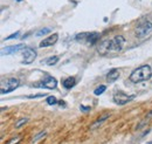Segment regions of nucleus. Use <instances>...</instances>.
<instances>
[{
	"mask_svg": "<svg viewBox=\"0 0 152 144\" xmlns=\"http://www.w3.org/2000/svg\"><path fill=\"white\" fill-rule=\"evenodd\" d=\"M152 76V69L151 66L149 65H143L141 67H138L137 69H134L132 73L130 74V81L133 83H139L143 81H147L150 80Z\"/></svg>",
	"mask_w": 152,
	"mask_h": 144,
	"instance_id": "1",
	"label": "nucleus"
},
{
	"mask_svg": "<svg viewBox=\"0 0 152 144\" xmlns=\"http://www.w3.org/2000/svg\"><path fill=\"white\" fill-rule=\"evenodd\" d=\"M19 86H20V81L18 79H15V77H9V79H6V80H3L1 83H0V93H1L3 95L12 93Z\"/></svg>",
	"mask_w": 152,
	"mask_h": 144,
	"instance_id": "2",
	"label": "nucleus"
},
{
	"mask_svg": "<svg viewBox=\"0 0 152 144\" xmlns=\"http://www.w3.org/2000/svg\"><path fill=\"white\" fill-rule=\"evenodd\" d=\"M134 33H136L134 35H136V37L138 39H141V40L147 38L149 35L152 33V22L151 21H145V22L138 25Z\"/></svg>",
	"mask_w": 152,
	"mask_h": 144,
	"instance_id": "3",
	"label": "nucleus"
},
{
	"mask_svg": "<svg viewBox=\"0 0 152 144\" xmlns=\"http://www.w3.org/2000/svg\"><path fill=\"white\" fill-rule=\"evenodd\" d=\"M134 97H136L134 95H128V94L123 93L122 90H118V92H116L113 94V102L116 104H118V105H124L128 102L132 101Z\"/></svg>",
	"mask_w": 152,
	"mask_h": 144,
	"instance_id": "4",
	"label": "nucleus"
},
{
	"mask_svg": "<svg viewBox=\"0 0 152 144\" xmlns=\"http://www.w3.org/2000/svg\"><path fill=\"white\" fill-rule=\"evenodd\" d=\"M36 55H38V54L35 52V49H33L30 47H25L24 52H22V56H24L22 63L30 65L32 62H34V60L36 59Z\"/></svg>",
	"mask_w": 152,
	"mask_h": 144,
	"instance_id": "5",
	"label": "nucleus"
},
{
	"mask_svg": "<svg viewBox=\"0 0 152 144\" xmlns=\"http://www.w3.org/2000/svg\"><path fill=\"white\" fill-rule=\"evenodd\" d=\"M125 45V39L122 35H116L115 38L110 39V50H122V48Z\"/></svg>",
	"mask_w": 152,
	"mask_h": 144,
	"instance_id": "6",
	"label": "nucleus"
},
{
	"mask_svg": "<svg viewBox=\"0 0 152 144\" xmlns=\"http://www.w3.org/2000/svg\"><path fill=\"white\" fill-rule=\"evenodd\" d=\"M35 87H41V88H47V89H55L57 87V81L53 76H47L40 83H36Z\"/></svg>",
	"mask_w": 152,
	"mask_h": 144,
	"instance_id": "7",
	"label": "nucleus"
},
{
	"mask_svg": "<svg viewBox=\"0 0 152 144\" xmlns=\"http://www.w3.org/2000/svg\"><path fill=\"white\" fill-rule=\"evenodd\" d=\"M57 40H59V35H57V34H52V35H49L48 38L43 39V40L39 43V47H40V48L50 47V46H53L54 43H56Z\"/></svg>",
	"mask_w": 152,
	"mask_h": 144,
	"instance_id": "8",
	"label": "nucleus"
},
{
	"mask_svg": "<svg viewBox=\"0 0 152 144\" xmlns=\"http://www.w3.org/2000/svg\"><path fill=\"white\" fill-rule=\"evenodd\" d=\"M24 48H25L24 43L14 45V46H8V47H5V48L1 49V55H9V54L16 53V52H19L20 49H24Z\"/></svg>",
	"mask_w": 152,
	"mask_h": 144,
	"instance_id": "9",
	"label": "nucleus"
},
{
	"mask_svg": "<svg viewBox=\"0 0 152 144\" xmlns=\"http://www.w3.org/2000/svg\"><path fill=\"white\" fill-rule=\"evenodd\" d=\"M97 52L99 54H102V55L110 52V39H105L103 41H101L97 46Z\"/></svg>",
	"mask_w": 152,
	"mask_h": 144,
	"instance_id": "10",
	"label": "nucleus"
},
{
	"mask_svg": "<svg viewBox=\"0 0 152 144\" xmlns=\"http://www.w3.org/2000/svg\"><path fill=\"white\" fill-rule=\"evenodd\" d=\"M118 77H120V71H118V69H116V68L111 69L109 73H108V75H107L108 82H115Z\"/></svg>",
	"mask_w": 152,
	"mask_h": 144,
	"instance_id": "11",
	"label": "nucleus"
},
{
	"mask_svg": "<svg viewBox=\"0 0 152 144\" xmlns=\"http://www.w3.org/2000/svg\"><path fill=\"white\" fill-rule=\"evenodd\" d=\"M101 35L98 33H87V39L86 41L89 42V43H96L98 41Z\"/></svg>",
	"mask_w": 152,
	"mask_h": 144,
	"instance_id": "12",
	"label": "nucleus"
},
{
	"mask_svg": "<svg viewBox=\"0 0 152 144\" xmlns=\"http://www.w3.org/2000/svg\"><path fill=\"white\" fill-rule=\"evenodd\" d=\"M75 83H76L75 77H68V79H66L64 81H62V86L66 89H72L75 86Z\"/></svg>",
	"mask_w": 152,
	"mask_h": 144,
	"instance_id": "13",
	"label": "nucleus"
},
{
	"mask_svg": "<svg viewBox=\"0 0 152 144\" xmlns=\"http://www.w3.org/2000/svg\"><path fill=\"white\" fill-rule=\"evenodd\" d=\"M59 60H60L59 56H50V58H48V59L45 60V63L47 66H54V65H56L59 62Z\"/></svg>",
	"mask_w": 152,
	"mask_h": 144,
	"instance_id": "14",
	"label": "nucleus"
},
{
	"mask_svg": "<svg viewBox=\"0 0 152 144\" xmlns=\"http://www.w3.org/2000/svg\"><path fill=\"white\" fill-rule=\"evenodd\" d=\"M108 117H109V115H108V114H107V115H104L103 117H101V120H98L97 122H95V123L91 125V129H96V128L98 127V125H101V124H102L104 121H107V118H108Z\"/></svg>",
	"mask_w": 152,
	"mask_h": 144,
	"instance_id": "15",
	"label": "nucleus"
},
{
	"mask_svg": "<svg viewBox=\"0 0 152 144\" xmlns=\"http://www.w3.org/2000/svg\"><path fill=\"white\" fill-rule=\"evenodd\" d=\"M52 32V28L50 27H45V28H41L40 31H38L36 32V37H42V35H45V34H48V33H50Z\"/></svg>",
	"mask_w": 152,
	"mask_h": 144,
	"instance_id": "16",
	"label": "nucleus"
},
{
	"mask_svg": "<svg viewBox=\"0 0 152 144\" xmlns=\"http://www.w3.org/2000/svg\"><path fill=\"white\" fill-rule=\"evenodd\" d=\"M105 89H107V87L104 86V84H102V86H99V87H97L96 89H95V90H94V94L95 95H102L104 92H105Z\"/></svg>",
	"mask_w": 152,
	"mask_h": 144,
	"instance_id": "17",
	"label": "nucleus"
},
{
	"mask_svg": "<svg viewBox=\"0 0 152 144\" xmlns=\"http://www.w3.org/2000/svg\"><path fill=\"white\" fill-rule=\"evenodd\" d=\"M46 135H47V132H46V131H41V132H39V134H38V135H36V136L34 137V138L32 139V143H36L38 141L42 139V138H43V137H45Z\"/></svg>",
	"mask_w": 152,
	"mask_h": 144,
	"instance_id": "18",
	"label": "nucleus"
},
{
	"mask_svg": "<svg viewBox=\"0 0 152 144\" xmlns=\"http://www.w3.org/2000/svg\"><path fill=\"white\" fill-rule=\"evenodd\" d=\"M46 102H47V104H49V105H55V104L57 103V100H56L55 96H48L47 100H46Z\"/></svg>",
	"mask_w": 152,
	"mask_h": 144,
	"instance_id": "19",
	"label": "nucleus"
},
{
	"mask_svg": "<svg viewBox=\"0 0 152 144\" xmlns=\"http://www.w3.org/2000/svg\"><path fill=\"white\" fill-rule=\"evenodd\" d=\"M27 122H28V118H26V117L18 120V121H16V123H15V128H21V125H24Z\"/></svg>",
	"mask_w": 152,
	"mask_h": 144,
	"instance_id": "20",
	"label": "nucleus"
},
{
	"mask_svg": "<svg viewBox=\"0 0 152 144\" xmlns=\"http://www.w3.org/2000/svg\"><path fill=\"white\" fill-rule=\"evenodd\" d=\"M19 34H20V32H15V33H13L12 35H9V37H7L5 40H12V39H16V38H19Z\"/></svg>",
	"mask_w": 152,
	"mask_h": 144,
	"instance_id": "21",
	"label": "nucleus"
},
{
	"mask_svg": "<svg viewBox=\"0 0 152 144\" xmlns=\"http://www.w3.org/2000/svg\"><path fill=\"white\" fill-rule=\"evenodd\" d=\"M46 96V94H36V95H28V98H38V97H43Z\"/></svg>",
	"mask_w": 152,
	"mask_h": 144,
	"instance_id": "22",
	"label": "nucleus"
},
{
	"mask_svg": "<svg viewBox=\"0 0 152 144\" xmlns=\"http://www.w3.org/2000/svg\"><path fill=\"white\" fill-rule=\"evenodd\" d=\"M80 109L83 110V111H89L90 110V107H84V105H81L80 107Z\"/></svg>",
	"mask_w": 152,
	"mask_h": 144,
	"instance_id": "23",
	"label": "nucleus"
},
{
	"mask_svg": "<svg viewBox=\"0 0 152 144\" xmlns=\"http://www.w3.org/2000/svg\"><path fill=\"white\" fill-rule=\"evenodd\" d=\"M18 141H19V138H14V139H11L9 143H15V142H18Z\"/></svg>",
	"mask_w": 152,
	"mask_h": 144,
	"instance_id": "24",
	"label": "nucleus"
},
{
	"mask_svg": "<svg viewBox=\"0 0 152 144\" xmlns=\"http://www.w3.org/2000/svg\"><path fill=\"white\" fill-rule=\"evenodd\" d=\"M151 116H152V111H151V113H150V114H149V115H147V116H146V117H147V118H149V117H151Z\"/></svg>",
	"mask_w": 152,
	"mask_h": 144,
	"instance_id": "25",
	"label": "nucleus"
},
{
	"mask_svg": "<svg viewBox=\"0 0 152 144\" xmlns=\"http://www.w3.org/2000/svg\"><path fill=\"white\" fill-rule=\"evenodd\" d=\"M16 1H22V0H16Z\"/></svg>",
	"mask_w": 152,
	"mask_h": 144,
	"instance_id": "26",
	"label": "nucleus"
}]
</instances>
